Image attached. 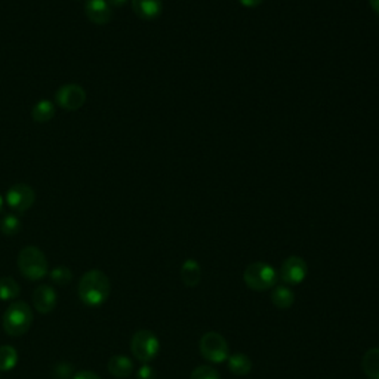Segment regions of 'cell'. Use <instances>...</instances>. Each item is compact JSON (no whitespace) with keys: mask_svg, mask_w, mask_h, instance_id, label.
<instances>
[{"mask_svg":"<svg viewBox=\"0 0 379 379\" xmlns=\"http://www.w3.org/2000/svg\"><path fill=\"white\" fill-rule=\"evenodd\" d=\"M36 199V194L32 187L25 184L13 186L6 194V203L17 212H25L29 210Z\"/></svg>","mask_w":379,"mask_h":379,"instance_id":"cell-9","label":"cell"},{"mask_svg":"<svg viewBox=\"0 0 379 379\" xmlns=\"http://www.w3.org/2000/svg\"><path fill=\"white\" fill-rule=\"evenodd\" d=\"M55 100H57V103L64 110L76 111L83 104H85V101H86V92L83 91L82 86L73 85V83H70V85H64L63 88L58 89L57 95H55Z\"/></svg>","mask_w":379,"mask_h":379,"instance_id":"cell-8","label":"cell"},{"mask_svg":"<svg viewBox=\"0 0 379 379\" xmlns=\"http://www.w3.org/2000/svg\"><path fill=\"white\" fill-rule=\"evenodd\" d=\"M72 379H101V378L91 371H82L77 372Z\"/></svg>","mask_w":379,"mask_h":379,"instance_id":"cell-25","label":"cell"},{"mask_svg":"<svg viewBox=\"0 0 379 379\" xmlns=\"http://www.w3.org/2000/svg\"><path fill=\"white\" fill-rule=\"evenodd\" d=\"M181 280L188 288H195L202 280L200 264L195 259H187L181 266Z\"/></svg>","mask_w":379,"mask_h":379,"instance_id":"cell-14","label":"cell"},{"mask_svg":"<svg viewBox=\"0 0 379 379\" xmlns=\"http://www.w3.org/2000/svg\"><path fill=\"white\" fill-rule=\"evenodd\" d=\"M136 379H158V373L148 363H144L136 372Z\"/></svg>","mask_w":379,"mask_h":379,"instance_id":"cell-24","label":"cell"},{"mask_svg":"<svg viewBox=\"0 0 379 379\" xmlns=\"http://www.w3.org/2000/svg\"><path fill=\"white\" fill-rule=\"evenodd\" d=\"M57 372L60 373V379H68L70 373H72V368L68 364H60V366H57Z\"/></svg>","mask_w":379,"mask_h":379,"instance_id":"cell-26","label":"cell"},{"mask_svg":"<svg viewBox=\"0 0 379 379\" xmlns=\"http://www.w3.org/2000/svg\"><path fill=\"white\" fill-rule=\"evenodd\" d=\"M21 230V221L17 215H6L0 221V231L5 236H15Z\"/></svg>","mask_w":379,"mask_h":379,"instance_id":"cell-21","label":"cell"},{"mask_svg":"<svg viewBox=\"0 0 379 379\" xmlns=\"http://www.w3.org/2000/svg\"><path fill=\"white\" fill-rule=\"evenodd\" d=\"M4 207V199H2V195H0V210H2Z\"/></svg>","mask_w":379,"mask_h":379,"instance_id":"cell-30","label":"cell"},{"mask_svg":"<svg viewBox=\"0 0 379 379\" xmlns=\"http://www.w3.org/2000/svg\"><path fill=\"white\" fill-rule=\"evenodd\" d=\"M107 2L110 4V6H115V8H122L123 5H126L129 2V0H107Z\"/></svg>","mask_w":379,"mask_h":379,"instance_id":"cell-28","label":"cell"},{"mask_svg":"<svg viewBox=\"0 0 379 379\" xmlns=\"http://www.w3.org/2000/svg\"><path fill=\"white\" fill-rule=\"evenodd\" d=\"M0 373H2V372H0Z\"/></svg>","mask_w":379,"mask_h":379,"instance_id":"cell-31","label":"cell"},{"mask_svg":"<svg viewBox=\"0 0 379 379\" xmlns=\"http://www.w3.org/2000/svg\"><path fill=\"white\" fill-rule=\"evenodd\" d=\"M132 9L141 20H156L163 11L162 0H132Z\"/></svg>","mask_w":379,"mask_h":379,"instance_id":"cell-12","label":"cell"},{"mask_svg":"<svg viewBox=\"0 0 379 379\" xmlns=\"http://www.w3.org/2000/svg\"><path fill=\"white\" fill-rule=\"evenodd\" d=\"M131 351L136 360L141 363H150L158 357L160 351V341L154 332L141 329L134 333L131 340Z\"/></svg>","mask_w":379,"mask_h":379,"instance_id":"cell-5","label":"cell"},{"mask_svg":"<svg viewBox=\"0 0 379 379\" xmlns=\"http://www.w3.org/2000/svg\"><path fill=\"white\" fill-rule=\"evenodd\" d=\"M21 289L15 278L2 277L0 278V301H12L18 298Z\"/></svg>","mask_w":379,"mask_h":379,"instance_id":"cell-18","label":"cell"},{"mask_svg":"<svg viewBox=\"0 0 379 379\" xmlns=\"http://www.w3.org/2000/svg\"><path fill=\"white\" fill-rule=\"evenodd\" d=\"M229 369L236 376H246L252 371V360L242 353H234L229 357Z\"/></svg>","mask_w":379,"mask_h":379,"instance_id":"cell-17","label":"cell"},{"mask_svg":"<svg viewBox=\"0 0 379 379\" xmlns=\"http://www.w3.org/2000/svg\"><path fill=\"white\" fill-rule=\"evenodd\" d=\"M4 329L11 336H21L29 332L33 323V310L23 301L12 302L4 314Z\"/></svg>","mask_w":379,"mask_h":379,"instance_id":"cell-2","label":"cell"},{"mask_svg":"<svg viewBox=\"0 0 379 379\" xmlns=\"http://www.w3.org/2000/svg\"><path fill=\"white\" fill-rule=\"evenodd\" d=\"M271 301L280 310H289L295 302V293L286 285H276L271 292Z\"/></svg>","mask_w":379,"mask_h":379,"instance_id":"cell-15","label":"cell"},{"mask_svg":"<svg viewBox=\"0 0 379 379\" xmlns=\"http://www.w3.org/2000/svg\"><path fill=\"white\" fill-rule=\"evenodd\" d=\"M33 305L41 314L51 313L57 307V292L49 285H40L33 292Z\"/></svg>","mask_w":379,"mask_h":379,"instance_id":"cell-10","label":"cell"},{"mask_svg":"<svg viewBox=\"0 0 379 379\" xmlns=\"http://www.w3.org/2000/svg\"><path fill=\"white\" fill-rule=\"evenodd\" d=\"M369 4L372 6V9L379 15V0H369Z\"/></svg>","mask_w":379,"mask_h":379,"instance_id":"cell-29","label":"cell"},{"mask_svg":"<svg viewBox=\"0 0 379 379\" xmlns=\"http://www.w3.org/2000/svg\"><path fill=\"white\" fill-rule=\"evenodd\" d=\"M190 379H221L219 372L212 366H199L191 372Z\"/></svg>","mask_w":379,"mask_h":379,"instance_id":"cell-23","label":"cell"},{"mask_svg":"<svg viewBox=\"0 0 379 379\" xmlns=\"http://www.w3.org/2000/svg\"><path fill=\"white\" fill-rule=\"evenodd\" d=\"M238 2H240L242 6L252 9V8H258V6H261V5L264 4V0H238Z\"/></svg>","mask_w":379,"mask_h":379,"instance_id":"cell-27","label":"cell"},{"mask_svg":"<svg viewBox=\"0 0 379 379\" xmlns=\"http://www.w3.org/2000/svg\"><path fill=\"white\" fill-rule=\"evenodd\" d=\"M278 274L274 266L266 262H254L246 266L243 280L249 289L264 292L273 289L277 285Z\"/></svg>","mask_w":379,"mask_h":379,"instance_id":"cell-4","label":"cell"},{"mask_svg":"<svg viewBox=\"0 0 379 379\" xmlns=\"http://www.w3.org/2000/svg\"><path fill=\"white\" fill-rule=\"evenodd\" d=\"M55 115V105L48 101V100H41L33 107V119L39 123H46L49 122Z\"/></svg>","mask_w":379,"mask_h":379,"instance_id":"cell-20","label":"cell"},{"mask_svg":"<svg viewBox=\"0 0 379 379\" xmlns=\"http://www.w3.org/2000/svg\"><path fill=\"white\" fill-rule=\"evenodd\" d=\"M308 274V265L304 258L301 257H289L285 259V262L280 266V278L285 285L297 286L301 285L307 278Z\"/></svg>","mask_w":379,"mask_h":379,"instance_id":"cell-7","label":"cell"},{"mask_svg":"<svg viewBox=\"0 0 379 379\" xmlns=\"http://www.w3.org/2000/svg\"><path fill=\"white\" fill-rule=\"evenodd\" d=\"M18 269L29 280H40L48 274V259L39 248L27 246L18 255Z\"/></svg>","mask_w":379,"mask_h":379,"instance_id":"cell-3","label":"cell"},{"mask_svg":"<svg viewBox=\"0 0 379 379\" xmlns=\"http://www.w3.org/2000/svg\"><path fill=\"white\" fill-rule=\"evenodd\" d=\"M86 17L95 24H107L113 17V9H111L107 0H88L85 5Z\"/></svg>","mask_w":379,"mask_h":379,"instance_id":"cell-11","label":"cell"},{"mask_svg":"<svg viewBox=\"0 0 379 379\" xmlns=\"http://www.w3.org/2000/svg\"><path fill=\"white\" fill-rule=\"evenodd\" d=\"M361 369L369 379H379V347L371 348L364 353Z\"/></svg>","mask_w":379,"mask_h":379,"instance_id":"cell-16","label":"cell"},{"mask_svg":"<svg viewBox=\"0 0 379 379\" xmlns=\"http://www.w3.org/2000/svg\"><path fill=\"white\" fill-rule=\"evenodd\" d=\"M108 372L117 379L128 378L134 372V361L123 354L113 356L108 360Z\"/></svg>","mask_w":379,"mask_h":379,"instance_id":"cell-13","label":"cell"},{"mask_svg":"<svg viewBox=\"0 0 379 379\" xmlns=\"http://www.w3.org/2000/svg\"><path fill=\"white\" fill-rule=\"evenodd\" d=\"M199 349L202 357L214 364L227 361L230 357L229 342L218 332H206L200 338Z\"/></svg>","mask_w":379,"mask_h":379,"instance_id":"cell-6","label":"cell"},{"mask_svg":"<svg viewBox=\"0 0 379 379\" xmlns=\"http://www.w3.org/2000/svg\"><path fill=\"white\" fill-rule=\"evenodd\" d=\"M73 274L72 270H68L67 266H57L51 271V280L55 285L60 286H67L70 282H72Z\"/></svg>","mask_w":379,"mask_h":379,"instance_id":"cell-22","label":"cell"},{"mask_svg":"<svg viewBox=\"0 0 379 379\" xmlns=\"http://www.w3.org/2000/svg\"><path fill=\"white\" fill-rule=\"evenodd\" d=\"M110 278L101 270H89L83 274L79 283V298L88 307L104 304L110 297Z\"/></svg>","mask_w":379,"mask_h":379,"instance_id":"cell-1","label":"cell"},{"mask_svg":"<svg viewBox=\"0 0 379 379\" xmlns=\"http://www.w3.org/2000/svg\"><path fill=\"white\" fill-rule=\"evenodd\" d=\"M18 353L12 345L0 347V372H9L17 366Z\"/></svg>","mask_w":379,"mask_h":379,"instance_id":"cell-19","label":"cell"}]
</instances>
